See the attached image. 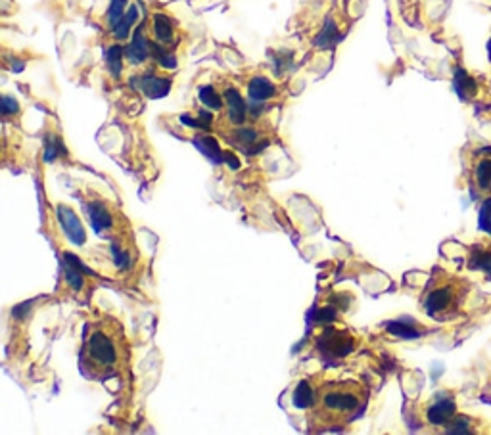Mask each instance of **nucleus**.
Returning a JSON list of instances; mask_svg holds the SVG:
<instances>
[{
  "instance_id": "1",
  "label": "nucleus",
  "mask_w": 491,
  "mask_h": 435,
  "mask_svg": "<svg viewBox=\"0 0 491 435\" xmlns=\"http://www.w3.org/2000/svg\"><path fill=\"white\" fill-rule=\"evenodd\" d=\"M131 364V347L123 324L114 317L91 322L84 332L81 369L84 376L96 382L119 378Z\"/></svg>"
},
{
  "instance_id": "2",
  "label": "nucleus",
  "mask_w": 491,
  "mask_h": 435,
  "mask_svg": "<svg viewBox=\"0 0 491 435\" xmlns=\"http://www.w3.org/2000/svg\"><path fill=\"white\" fill-rule=\"evenodd\" d=\"M366 389L355 380H326L316 384L315 401L309 407V426L316 432L350 426L365 409Z\"/></svg>"
},
{
  "instance_id": "3",
  "label": "nucleus",
  "mask_w": 491,
  "mask_h": 435,
  "mask_svg": "<svg viewBox=\"0 0 491 435\" xmlns=\"http://www.w3.org/2000/svg\"><path fill=\"white\" fill-rule=\"evenodd\" d=\"M458 301H461V286L453 280H441L426 292L422 307L426 314L441 321L449 317L451 312H455Z\"/></svg>"
},
{
  "instance_id": "4",
  "label": "nucleus",
  "mask_w": 491,
  "mask_h": 435,
  "mask_svg": "<svg viewBox=\"0 0 491 435\" xmlns=\"http://www.w3.org/2000/svg\"><path fill=\"white\" fill-rule=\"evenodd\" d=\"M457 416V402L455 395L436 393L434 401L426 407L425 418L430 426H447Z\"/></svg>"
},
{
  "instance_id": "5",
  "label": "nucleus",
  "mask_w": 491,
  "mask_h": 435,
  "mask_svg": "<svg viewBox=\"0 0 491 435\" xmlns=\"http://www.w3.org/2000/svg\"><path fill=\"white\" fill-rule=\"evenodd\" d=\"M152 35L158 44L166 46V48H173L179 42V29L177 24L173 21V17L167 16L163 12H156L152 16Z\"/></svg>"
},
{
  "instance_id": "6",
  "label": "nucleus",
  "mask_w": 491,
  "mask_h": 435,
  "mask_svg": "<svg viewBox=\"0 0 491 435\" xmlns=\"http://www.w3.org/2000/svg\"><path fill=\"white\" fill-rule=\"evenodd\" d=\"M223 98H225L226 106V115H229V121L233 125H244L246 123V102L242 98V94L234 87H226L223 92Z\"/></svg>"
},
{
  "instance_id": "7",
  "label": "nucleus",
  "mask_w": 491,
  "mask_h": 435,
  "mask_svg": "<svg viewBox=\"0 0 491 435\" xmlns=\"http://www.w3.org/2000/svg\"><path fill=\"white\" fill-rule=\"evenodd\" d=\"M455 91L463 100L472 102L482 94V85L472 73H468L465 69H457L455 71Z\"/></svg>"
},
{
  "instance_id": "8",
  "label": "nucleus",
  "mask_w": 491,
  "mask_h": 435,
  "mask_svg": "<svg viewBox=\"0 0 491 435\" xmlns=\"http://www.w3.org/2000/svg\"><path fill=\"white\" fill-rule=\"evenodd\" d=\"M127 57L131 64H144L148 57L152 56V42L144 37V31L142 29H136L133 35V41L129 42V46L125 48Z\"/></svg>"
},
{
  "instance_id": "9",
  "label": "nucleus",
  "mask_w": 491,
  "mask_h": 435,
  "mask_svg": "<svg viewBox=\"0 0 491 435\" xmlns=\"http://www.w3.org/2000/svg\"><path fill=\"white\" fill-rule=\"evenodd\" d=\"M141 91L148 98H163L171 91V79L156 73H144L141 77Z\"/></svg>"
},
{
  "instance_id": "10",
  "label": "nucleus",
  "mask_w": 491,
  "mask_h": 435,
  "mask_svg": "<svg viewBox=\"0 0 491 435\" xmlns=\"http://www.w3.org/2000/svg\"><path fill=\"white\" fill-rule=\"evenodd\" d=\"M474 184L482 192H490L491 190V148H485L476 157Z\"/></svg>"
},
{
  "instance_id": "11",
  "label": "nucleus",
  "mask_w": 491,
  "mask_h": 435,
  "mask_svg": "<svg viewBox=\"0 0 491 435\" xmlns=\"http://www.w3.org/2000/svg\"><path fill=\"white\" fill-rule=\"evenodd\" d=\"M60 222L64 224V230L69 238L73 240L75 244H83L84 242V230L81 227V221L77 219V215L66 206H60Z\"/></svg>"
},
{
  "instance_id": "12",
  "label": "nucleus",
  "mask_w": 491,
  "mask_h": 435,
  "mask_svg": "<svg viewBox=\"0 0 491 435\" xmlns=\"http://www.w3.org/2000/svg\"><path fill=\"white\" fill-rule=\"evenodd\" d=\"M248 94H250L251 100L256 102H265V100H271L276 94V87L273 82L269 81L267 77H253L250 82H248Z\"/></svg>"
},
{
  "instance_id": "13",
  "label": "nucleus",
  "mask_w": 491,
  "mask_h": 435,
  "mask_svg": "<svg viewBox=\"0 0 491 435\" xmlns=\"http://www.w3.org/2000/svg\"><path fill=\"white\" fill-rule=\"evenodd\" d=\"M468 265L491 278V246H474L470 249Z\"/></svg>"
},
{
  "instance_id": "14",
  "label": "nucleus",
  "mask_w": 491,
  "mask_h": 435,
  "mask_svg": "<svg viewBox=\"0 0 491 435\" xmlns=\"http://www.w3.org/2000/svg\"><path fill=\"white\" fill-rule=\"evenodd\" d=\"M316 384H311L309 380H301L300 386L296 387L294 391V405L300 409H309L313 401H315Z\"/></svg>"
},
{
  "instance_id": "15",
  "label": "nucleus",
  "mask_w": 491,
  "mask_h": 435,
  "mask_svg": "<svg viewBox=\"0 0 491 435\" xmlns=\"http://www.w3.org/2000/svg\"><path fill=\"white\" fill-rule=\"evenodd\" d=\"M136 17H139V6L133 4L131 8L127 10L123 19L114 27V37H116L117 41H125L127 37H129V31H131V27H133L134 21H136Z\"/></svg>"
},
{
  "instance_id": "16",
  "label": "nucleus",
  "mask_w": 491,
  "mask_h": 435,
  "mask_svg": "<svg viewBox=\"0 0 491 435\" xmlns=\"http://www.w3.org/2000/svg\"><path fill=\"white\" fill-rule=\"evenodd\" d=\"M478 420L470 416H455L449 424L445 426L447 434H476L478 432Z\"/></svg>"
},
{
  "instance_id": "17",
  "label": "nucleus",
  "mask_w": 491,
  "mask_h": 435,
  "mask_svg": "<svg viewBox=\"0 0 491 435\" xmlns=\"http://www.w3.org/2000/svg\"><path fill=\"white\" fill-rule=\"evenodd\" d=\"M106 66H108L109 73L114 77H119L121 75V69H123V48L119 44H111L106 52Z\"/></svg>"
},
{
  "instance_id": "18",
  "label": "nucleus",
  "mask_w": 491,
  "mask_h": 435,
  "mask_svg": "<svg viewBox=\"0 0 491 435\" xmlns=\"http://www.w3.org/2000/svg\"><path fill=\"white\" fill-rule=\"evenodd\" d=\"M198 98H200L204 106L209 107V109H215V112L223 107V100H225L219 96L215 87H211V85H206V87H200V89H198Z\"/></svg>"
},
{
  "instance_id": "19",
  "label": "nucleus",
  "mask_w": 491,
  "mask_h": 435,
  "mask_svg": "<svg viewBox=\"0 0 491 435\" xmlns=\"http://www.w3.org/2000/svg\"><path fill=\"white\" fill-rule=\"evenodd\" d=\"M388 330H390L391 334H395V336H401V337H418L422 336V332L416 328V324L413 326V322L409 321H395V322H390L388 324Z\"/></svg>"
},
{
  "instance_id": "20",
  "label": "nucleus",
  "mask_w": 491,
  "mask_h": 435,
  "mask_svg": "<svg viewBox=\"0 0 491 435\" xmlns=\"http://www.w3.org/2000/svg\"><path fill=\"white\" fill-rule=\"evenodd\" d=\"M125 8H127V0H111V2H109L108 24L111 29H114V27L123 19V16L127 14Z\"/></svg>"
},
{
  "instance_id": "21",
  "label": "nucleus",
  "mask_w": 491,
  "mask_h": 435,
  "mask_svg": "<svg viewBox=\"0 0 491 435\" xmlns=\"http://www.w3.org/2000/svg\"><path fill=\"white\" fill-rule=\"evenodd\" d=\"M480 229L491 234V197H488L480 209Z\"/></svg>"
},
{
  "instance_id": "22",
  "label": "nucleus",
  "mask_w": 491,
  "mask_h": 435,
  "mask_svg": "<svg viewBox=\"0 0 491 435\" xmlns=\"http://www.w3.org/2000/svg\"><path fill=\"white\" fill-rule=\"evenodd\" d=\"M2 112H4V115H10L12 112H19V106H17V100L12 98V96H4L2 98Z\"/></svg>"
},
{
  "instance_id": "23",
  "label": "nucleus",
  "mask_w": 491,
  "mask_h": 435,
  "mask_svg": "<svg viewBox=\"0 0 491 435\" xmlns=\"http://www.w3.org/2000/svg\"><path fill=\"white\" fill-rule=\"evenodd\" d=\"M66 276L69 278V282H71V286L75 287V290H79V287L83 286V278H81V274L75 271V269H67Z\"/></svg>"
},
{
  "instance_id": "24",
  "label": "nucleus",
  "mask_w": 491,
  "mask_h": 435,
  "mask_svg": "<svg viewBox=\"0 0 491 435\" xmlns=\"http://www.w3.org/2000/svg\"><path fill=\"white\" fill-rule=\"evenodd\" d=\"M488 54H490V60H491V39L490 42H488Z\"/></svg>"
}]
</instances>
